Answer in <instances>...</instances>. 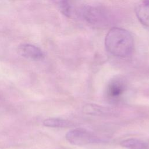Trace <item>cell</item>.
Returning a JSON list of instances; mask_svg holds the SVG:
<instances>
[{"instance_id": "obj_1", "label": "cell", "mask_w": 149, "mask_h": 149, "mask_svg": "<svg viewBox=\"0 0 149 149\" xmlns=\"http://www.w3.org/2000/svg\"><path fill=\"white\" fill-rule=\"evenodd\" d=\"M105 46L108 52L112 55L126 57L133 51L134 40L127 30L120 27H113L105 36Z\"/></svg>"}, {"instance_id": "obj_4", "label": "cell", "mask_w": 149, "mask_h": 149, "mask_svg": "<svg viewBox=\"0 0 149 149\" xmlns=\"http://www.w3.org/2000/svg\"><path fill=\"white\" fill-rule=\"evenodd\" d=\"M126 87V81L123 78L115 77L109 81L106 90V94L110 100L114 101L122 95Z\"/></svg>"}, {"instance_id": "obj_6", "label": "cell", "mask_w": 149, "mask_h": 149, "mask_svg": "<svg viewBox=\"0 0 149 149\" xmlns=\"http://www.w3.org/2000/svg\"><path fill=\"white\" fill-rule=\"evenodd\" d=\"M83 15L85 20L93 24H102L105 20L104 13L99 9L95 8H85L83 11Z\"/></svg>"}, {"instance_id": "obj_3", "label": "cell", "mask_w": 149, "mask_h": 149, "mask_svg": "<svg viewBox=\"0 0 149 149\" xmlns=\"http://www.w3.org/2000/svg\"><path fill=\"white\" fill-rule=\"evenodd\" d=\"M17 52L22 56L34 61H41L44 58V54L38 47L28 43L20 44L17 48Z\"/></svg>"}, {"instance_id": "obj_2", "label": "cell", "mask_w": 149, "mask_h": 149, "mask_svg": "<svg viewBox=\"0 0 149 149\" xmlns=\"http://www.w3.org/2000/svg\"><path fill=\"white\" fill-rule=\"evenodd\" d=\"M66 140L75 146H84L98 141L92 133L83 128H76L69 130L65 136Z\"/></svg>"}, {"instance_id": "obj_10", "label": "cell", "mask_w": 149, "mask_h": 149, "mask_svg": "<svg viewBox=\"0 0 149 149\" xmlns=\"http://www.w3.org/2000/svg\"><path fill=\"white\" fill-rule=\"evenodd\" d=\"M120 145L128 149H147V144L144 142L134 138L127 139L123 140Z\"/></svg>"}, {"instance_id": "obj_9", "label": "cell", "mask_w": 149, "mask_h": 149, "mask_svg": "<svg viewBox=\"0 0 149 149\" xmlns=\"http://www.w3.org/2000/svg\"><path fill=\"white\" fill-rule=\"evenodd\" d=\"M42 124L46 127L58 128L69 127L73 125V123L70 121L58 118H47L43 120Z\"/></svg>"}, {"instance_id": "obj_7", "label": "cell", "mask_w": 149, "mask_h": 149, "mask_svg": "<svg viewBox=\"0 0 149 149\" xmlns=\"http://www.w3.org/2000/svg\"><path fill=\"white\" fill-rule=\"evenodd\" d=\"M83 111L87 115L96 116H106L111 113V111L109 108L92 104H86L83 108Z\"/></svg>"}, {"instance_id": "obj_5", "label": "cell", "mask_w": 149, "mask_h": 149, "mask_svg": "<svg viewBox=\"0 0 149 149\" xmlns=\"http://www.w3.org/2000/svg\"><path fill=\"white\" fill-rule=\"evenodd\" d=\"M135 13L140 23L149 27V0H140L136 5Z\"/></svg>"}, {"instance_id": "obj_8", "label": "cell", "mask_w": 149, "mask_h": 149, "mask_svg": "<svg viewBox=\"0 0 149 149\" xmlns=\"http://www.w3.org/2000/svg\"><path fill=\"white\" fill-rule=\"evenodd\" d=\"M56 3L61 12L66 17H72L75 15L73 0H56Z\"/></svg>"}]
</instances>
